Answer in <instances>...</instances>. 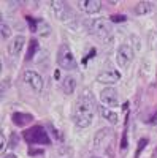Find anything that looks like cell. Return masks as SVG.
<instances>
[{
	"label": "cell",
	"instance_id": "1",
	"mask_svg": "<svg viewBox=\"0 0 157 158\" xmlns=\"http://www.w3.org/2000/svg\"><path fill=\"white\" fill-rule=\"evenodd\" d=\"M94 114H95V104H94V95L92 92L84 89L81 95L78 97L75 103V112H73V120L75 125L80 128H87L94 122Z\"/></svg>",
	"mask_w": 157,
	"mask_h": 158
},
{
	"label": "cell",
	"instance_id": "2",
	"mask_svg": "<svg viewBox=\"0 0 157 158\" xmlns=\"http://www.w3.org/2000/svg\"><path fill=\"white\" fill-rule=\"evenodd\" d=\"M86 29L92 33L95 38H98L102 43H111L113 41V32L111 25L105 18H94L86 21Z\"/></svg>",
	"mask_w": 157,
	"mask_h": 158
},
{
	"label": "cell",
	"instance_id": "3",
	"mask_svg": "<svg viewBox=\"0 0 157 158\" xmlns=\"http://www.w3.org/2000/svg\"><path fill=\"white\" fill-rule=\"evenodd\" d=\"M49 6H51L52 15L56 16L57 21H60L63 24H68V22L73 21L75 16H73L70 6L65 2H62V0H52V2H49Z\"/></svg>",
	"mask_w": 157,
	"mask_h": 158
},
{
	"label": "cell",
	"instance_id": "4",
	"mask_svg": "<svg viewBox=\"0 0 157 158\" xmlns=\"http://www.w3.org/2000/svg\"><path fill=\"white\" fill-rule=\"evenodd\" d=\"M133 57H135V51L132 49V46L129 43L121 44L116 51V63L119 68H127L129 65L132 63Z\"/></svg>",
	"mask_w": 157,
	"mask_h": 158
},
{
	"label": "cell",
	"instance_id": "5",
	"mask_svg": "<svg viewBox=\"0 0 157 158\" xmlns=\"http://www.w3.org/2000/svg\"><path fill=\"white\" fill-rule=\"evenodd\" d=\"M24 138L32 144H41V146H46V144L51 142L49 135L46 133V130L43 127H32L30 130H27L24 133Z\"/></svg>",
	"mask_w": 157,
	"mask_h": 158
},
{
	"label": "cell",
	"instance_id": "6",
	"mask_svg": "<svg viewBox=\"0 0 157 158\" xmlns=\"http://www.w3.org/2000/svg\"><path fill=\"white\" fill-rule=\"evenodd\" d=\"M57 63L63 70H75L76 60H75V56L72 54V51L67 44H60L59 52H57Z\"/></svg>",
	"mask_w": 157,
	"mask_h": 158
},
{
	"label": "cell",
	"instance_id": "7",
	"mask_svg": "<svg viewBox=\"0 0 157 158\" xmlns=\"http://www.w3.org/2000/svg\"><path fill=\"white\" fill-rule=\"evenodd\" d=\"M22 79H24V82L27 84L32 90H35V92H41L43 90V77L38 74L37 71H33V70L24 71Z\"/></svg>",
	"mask_w": 157,
	"mask_h": 158
},
{
	"label": "cell",
	"instance_id": "8",
	"mask_svg": "<svg viewBox=\"0 0 157 158\" xmlns=\"http://www.w3.org/2000/svg\"><path fill=\"white\" fill-rule=\"evenodd\" d=\"M100 101L108 108H116L119 104V94L113 87H107L100 92Z\"/></svg>",
	"mask_w": 157,
	"mask_h": 158
},
{
	"label": "cell",
	"instance_id": "9",
	"mask_svg": "<svg viewBox=\"0 0 157 158\" xmlns=\"http://www.w3.org/2000/svg\"><path fill=\"white\" fill-rule=\"evenodd\" d=\"M24 44H25V38H24V35H15L11 38V41L8 43V48H7V51H8V56L10 57H19L21 56V52H22V49H24Z\"/></svg>",
	"mask_w": 157,
	"mask_h": 158
},
{
	"label": "cell",
	"instance_id": "10",
	"mask_svg": "<svg viewBox=\"0 0 157 158\" xmlns=\"http://www.w3.org/2000/svg\"><path fill=\"white\" fill-rule=\"evenodd\" d=\"M119 79H121V74L117 71H114V70H105V71L98 73L97 82L105 84V85H113V84H116L117 81H119Z\"/></svg>",
	"mask_w": 157,
	"mask_h": 158
},
{
	"label": "cell",
	"instance_id": "11",
	"mask_svg": "<svg viewBox=\"0 0 157 158\" xmlns=\"http://www.w3.org/2000/svg\"><path fill=\"white\" fill-rule=\"evenodd\" d=\"M111 135H113V133H111L110 128H102V130H98L97 133L94 135V147H95V149L105 147V146L110 142Z\"/></svg>",
	"mask_w": 157,
	"mask_h": 158
},
{
	"label": "cell",
	"instance_id": "12",
	"mask_svg": "<svg viewBox=\"0 0 157 158\" xmlns=\"http://www.w3.org/2000/svg\"><path fill=\"white\" fill-rule=\"evenodd\" d=\"M78 6L86 15H95L102 10V3L98 0H81V2H78Z\"/></svg>",
	"mask_w": 157,
	"mask_h": 158
},
{
	"label": "cell",
	"instance_id": "13",
	"mask_svg": "<svg viewBox=\"0 0 157 158\" xmlns=\"http://www.w3.org/2000/svg\"><path fill=\"white\" fill-rule=\"evenodd\" d=\"M60 89H62V92L65 95H72L73 92H75V89H76V79L73 77V76H65L63 79H62V84H60Z\"/></svg>",
	"mask_w": 157,
	"mask_h": 158
},
{
	"label": "cell",
	"instance_id": "14",
	"mask_svg": "<svg viewBox=\"0 0 157 158\" xmlns=\"http://www.w3.org/2000/svg\"><path fill=\"white\" fill-rule=\"evenodd\" d=\"M98 112H100V115L103 118H107V120L110 123H113V125H116L117 122H119V115L108 106H98Z\"/></svg>",
	"mask_w": 157,
	"mask_h": 158
},
{
	"label": "cell",
	"instance_id": "15",
	"mask_svg": "<svg viewBox=\"0 0 157 158\" xmlns=\"http://www.w3.org/2000/svg\"><path fill=\"white\" fill-rule=\"evenodd\" d=\"M11 120H13V123L15 125H18V127H24V125H27V123H30L32 120H33V117L30 115V114H22V112H15L11 115Z\"/></svg>",
	"mask_w": 157,
	"mask_h": 158
},
{
	"label": "cell",
	"instance_id": "16",
	"mask_svg": "<svg viewBox=\"0 0 157 158\" xmlns=\"http://www.w3.org/2000/svg\"><path fill=\"white\" fill-rule=\"evenodd\" d=\"M140 71H141V76L146 79V81H149L151 77V73H152V63L148 57H145L141 60V67H140Z\"/></svg>",
	"mask_w": 157,
	"mask_h": 158
},
{
	"label": "cell",
	"instance_id": "17",
	"mask_svg": "<svg viewBox=\"0 0 157 158\" xmlns=\"http://www.w3.org/2000/svg\"><path fill=\"white\" fill-rule=\"evenodd\" d=\"M133 11L138 16H145V15H149V13L152 11V5L149 2H138Z\"/></svg>",
	"mask_w": 157,
	"mask_h": 158
},
{
	"label": "cell",
	"instance_id": "18",
	"mask_svg": "<svg viewBox=\"0 0 157 158\" xmlns=\"http://www.w3.org/2000/svg\"><path fill=\"white\" fill-rule=\"evenodd\" d=\"M37 33H40L41 36H48L51 33V27L45 21H37Z\"/></svg>",
	"mask_w": 157,
	"mask_h": 158
},
{
	"label": "cell",
	"instance_id": "19",
	"mask_svg": "<svg viewBox=\"0 0 157 158\" xmlns=\"http://www.w3.org/2000/svg\"><path fill=\"white\" fill-rule=\"evenodd\" d=\"M37 51H38V41H37V40H32L30 44H29V52H27V56H25V59H27V60H32Z\"/></svg>",
	"mask_w": 157,
	"mask_h": 158
},
{
	"label": "cell",
	"instance_id": "20",
	"mask_svg": "<svg viewBox=\"0 0 157 158\" xmlns=\"http://www.w3.org/2000/svg\"><path fill=\"white\" fill-rule=\"evenodd\" d=\"M129 44L132 46V49H133L135 52H138V51L141 49V41H140V38H137L135 35H130V38H129Z\"/></svg>",
	"mask_w": 157,
	"mask_h": 158
},
{
	"label": "cell",
	"instance_id": "21",
	"mask_svg": "<svg viewBox=\"0 0 157 158\" xmlns=\"http://www.w3.org/2000/svg\"><path fill=\"white\" fill-rule=\"evenodd\" d=\"M0 35H2V40H7L11 35V27H8L5 22L0 24Z\"/></svg>",
	"mask_w": 157,
	"mask_h": 158
},
{
	"label": "cell",
	"instance_id": "22",
	"mask_svg": "<svg viewBox=\"0 0 157 158\" xmlns=\"http://www.w3.org/2000/svg\"><path fill=\"white\" fill-rule=\"evenodd\" d=\"M149 46L151 49H157V29L149 32Z\"/></svg>",
	"mask_w": 157,
	"mask_h": 158
},
{
	"label": "cell",
	"instance_id": "23",
	"mask_svg": "<svg viewBox=\"0 0 157 158\" xmlns=\"http://www.w3.org/2000/svg\"><path fill=\"white\" fill-rule=\"evenodd\" d=\"M5 149H7V138H5V133L2 131L0 133V152H5Z\"/></svg>",
	"mask_w": 157,
	"mask_h": 158
},
{
	"label": "cell",
	"instance_id": "24",
	"mask_svg": "<svg viewBox=\"0 0 157 158\" xmlns=\"http://www.w3.org/2000/svg\"><path fill=\"white\" fill-rule=\"evenodd\" d=\"M48 130L51 131V135H52V136H54L56 139H60V135H59V131L56 130V127H54V125H52V123H49V125H48Z\"/></svg>",
	"mask_w": 157,
	"mask_h": 158
},
{
	"label": "cell",
	"instance_id": "25",
	"mask_svg": "<svg viewBox=\"0 0 157 158\" xmlns=\"http://www.w3.org/2000/svg\"><path fill=\"white\" fill-rule=\"evenodd\" d=\"M111 22H125V16H119V15L111 16Z\"/></svg>",
	"mask_w": 157,
	"mask_h": 158
},
{
	"label": "cell",
	"instance_id": "26",
	"mask_svg": "<svg viewBox=\"0 0 157 158\" xmlns=\"http://www.w3.org/2000/svg\"><path fill=\"white\" fill-rule=\"evenodd\" d=\"M146 144H148V141H146V139H140V144H138V153H141L143 147H145Z\"/></svg>",
	"mask_w": 157,
	"mask_h": 158
},
{
	"label": "cell",
	"instance_id": "27",
	"mask_svg": "<svg viewBox=\"0 0 157 158\" xmlns=\"http://www.w3.org/2000/svg\"><path fill=\"white\" fill-rule=\"evenodd\" d=\"M151 123H152V125H155V123H157V114H155V115L151 118Z\"/></svg>",
	"mask_w": 157,
	"mask_h": 158
},
{
	"label": "cell",
	"instance_id": "28",
	"mask_svg": "<svg viewBox=\"0 0 157 158\" xmlns=\"http://www.w3.org/2000/svg\"><path fill=\"white\" fill-rule=\"evenodd\" d=\"M3 158H16V155H15V153H7Z\"/></svg>",
	"mask_w": 157,
	"mask_h": 158
},
{
	"label": "cell",
	"instance_id": "29",
	"mask_svg": "<svg viewBox=\"0 0 157 158\" xmlns=\"http://www.w3.org/2000/svg\"><path fill=\"white\" fill-rule=\"evenodd\" d=\"M90 158H102V156H90Z\"/></svg>",
	"mask_w": 157,
	"mask_h": 158
}]
</instances>
